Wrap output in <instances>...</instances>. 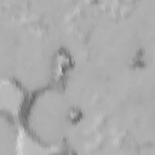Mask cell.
<instances>
[{"label":"cell","mask_w":155,"mask_h":155,"mask_svg":"<svg viewBox=\"0 0 155 155\" xmlns=\"http://www.w3.org/2000/svg\"><path fill=\"white\" fill-rule=\"evenodd\" d=\"M9 92H10V95L12 96L13 92H15V90H13L12 87H10V89H9ZM15 101H18V100H13V98H11V100H10V105H13V104H15Z\"/></svg>","instance_id":"1"}]
</instances>
